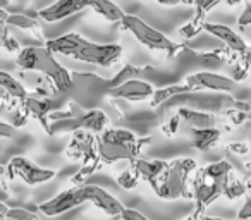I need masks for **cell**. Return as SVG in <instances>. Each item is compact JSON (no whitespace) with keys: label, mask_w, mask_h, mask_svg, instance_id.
<instances>
[{"label":"cell","mask_w":251,"mask_h":220,"mask_svg":"<svg viewBox=\"0 0 251 220\" xmlns=\"http://www.w3.org/2000/svg\"><path fill=\"white\" fill-rule=\"evenodd\" d=\"M45 47L52 53H62V55H69L71 59H76L79 62L95 64V66L100 67L114 66L122 55L121 45L93 43L90 40L83 38L81 35H77V33H69V35L50 40V42L45 43Z\"/></svg>","instance_id":"1"},{"label":"cell","mask_w":251,"mask_h":220,"mask_svg":"<svg viewBox=\"0 0 251 220\" xmlns=\"http://www.w3.org/2000/svg\"><path fill=\"white\" fill-rule=\"evenodd\" d=\"M16 64L23 71H35V73H40L42 76H45V79H49L55 86L57 91L66 93V91L73 90V76H71V73L57 62L53 53L47 47H26L18 53Z\"/></svg>","instance_id":"2"},{"label":"cell","mask_w":251,"mask_h":220,"mask_svg":"<svg viewBox=\"0 0 251 220\" xmlns=\"http://www.w3.org/2000/svg\"><path fill=\"white\" fill-rule=\"evenodd\" d=\"M193 171H196V162L193 158H176L169 162L160 177L151 184V189L162 199H195L188 179Z\"/></svg>","instance_id":"3"},{"label":"cell","mask_w":251,"mask_h":220,"mask_svg":"<svg viewBox=\"0 0 251 220\" xmlns=\"http://www.w3.org/2000/svg\"><path fill=\"white\" fill-rule=\"evenodd\" d=\"M122 29L126 31H131L134 35V38L140 43H143L145 47H148L150 50H155V52H165L169 59L176 57V53L181 52L184 49L182 43L172 42L171 38L164 35V33L157 31L155 28H151L150 24L143 21L141 18H136V16H129L126 14L124 19L121 21Z\"/></svg>","instance_id":"4"},{"label":"cell","mask_w":251,"mask_h":220,"mask_svg":"<svg viewBox=\"0 0 251 220\" xmlns=\"http://www.w3.org/2000/svg\"><path fill=\"white\" fill-rule=\"evenodd\" d=\"M73 76V101L79 105L83 110H97L101 97L110 95V79L88 73H71Z\"/></svg>","instance_id":"5"},{"label":"cell","mask_w":251,"mask_h":220,"mask_svg":"<svg viewBox=\"0 0 251 220\" xmlns=\"http://www.w3.org/2000/svg\"><path fill=\"white\" fill-rule=\"evenodd\" d=\"M237 101L232 97L227 95H201L195 93H184L179 97L172 98L171 101L164 105L165 108H172L176 105H179V108H191V110H198V112H206V114H226L229 110H237Z\"/></svg>","instance_id":"6"},{"label":"cell","mask_w":251,"mask_h":220,"mask_svg":"<svg viewBox=\"0 0 251 220\" xmlns=\"http://www.w3.org/2000/svg\"><path fill=\"white\" fill-rule=\"evenodd\" d=\"M150 143V138H140L136 145H122L115 143V141H108L103 138H97V147H98V155H100L103 164H114L119 160H129L134 162L138 160V155L141 153L143 147Z\"/></svg>","instance_id":"7"},{"label":"cell","mask_w":251,"mask_h":220,"mask_svg":"<svg viewBox=\"0 0 251 220\" xmlns=\"http://www.w3.org/2000/svg\"><path fill=\"white\" fill-rule=\"evenodd\" d=\"M5 171H7L11 179L21 177L23 181L29 186L43 184V182H49L50 179L55 177V171L38 167L35 162L28 160V158H25V157H14L9 162Z\"/></svg>","instance_id":"8"},{"label":"cell","mask_w":251,"mask_h":220,"mask_svg":"<svg viewBox=\"0 0 251 220\" xmlns=\"http://www.w3.org/2000/svg\"><path fill=\"white\" fill-rule=\"evenodd\" d=\"M83 203H88L86 186L84 184L66 189V191L59 193L55 198L42 203V205H40V212H42L43 215L53 217V215H60V213L67 212V210L76 208V206L83 205Z\"/></svg>","instance_id":"9"},{"label":"cell","mask_w":251,"mask_h":220,"mask_svg":"<svg viewBox=\"0 0 251 220\" xmlns=\"http://www.w3.org/2000/svg\"><path fill=\"white\" fill-rule=\"evenodd\" d=\"M97 138L90 131L79 129L73 134V140H71L69 147L66 150L67 158L71 160H77L81 158L83 165H88L95 160H100V155H98V147H97Z\"/></svg>","instance_id":"10"},{"label":"cell","mask_w":251,"mask_h":220,"mask_svg":"<svg viewBox=\"0 0 251 220\" xmlns=\"http://www.w3.org/2000/svg\"><path fill=\"white\" fill-rule=\"evenodd\" d=\"M191 91L198 93L201 90H210V91H219V93H227V91H232L236 83L234 79L227 76H220V74L213 73H196L191 76L186 77V83Z\"/></svg>","instance_id":"11"},{"label":"cell","mask_w":251,"mask_h":220,"mask_svg":"<svg viewBox=\"0 0 251 220\" xmlns=\"http://www.w3.org/2000/svg\"><path fill=\"white\" fill-rule=\"evenodd\" d=\"M219 5V0H213V2H205V0H200V2H195L193 7H195V14H193V19L184 24L181 29H179V35H181L182 40H191L195 36H198L200 33L205 29V18L213 7Z\"/></svg>","instance_id":"12"},{"label":"cell","mask_w":251,"mask_h":220,"mask_svg":"<svg viewBox=\"0 0 251 220\" xmlns=\"http://www.w3.org/2000/svg\"><path fill=\"white\" fill-rule=\"evenodd\" d=\"M155 91L150 83L143 79H133L121 84L119 88H114L110 91V97L117 100H129V101H143L148 97H153Z\"/></svg>","instance_id":"13"},{"label":"cell","mask_w":251,"mask_h":220,"mask_svg":"<svg viewBox=\"0 0 251 220\" xmlns=\"http://www.w3.org/2000/svg\"><path fill=\"white\" fill-rule=\"evenodd\" d=\"M88 7V0H59L55 4L49 5V7L42 9L38 12V18H42L43 21H60V19L67 18V16H73L76 12L83 11Z\"/></svg>","instance_id":"14"},{"label":"cell","mask_w":251,"mask_h":220,"mask_svg":"<svg viewBox=\"0 0 251 220\" xmlns=\"http://www.w3.org/2000/svg\"><path fill=\"white\" fill-rule=\"evenodd\" d=\"M86 186V195H88V203H93L97 208H100L101 212H105L107 215H122L124 212V206L119 201L117 198L107 193L105 189L98 188V186L93 184H84Z\"/></svg>","instance_id":"15"},{"label":"cell","mask_w":251,"mask_h":220,"mask_svg":"<svg viewBox=\"0 0 251 220\" xmlns=\"http://www.w3.org/2000/svg\"><path fill=\"white\" fill-rule=\"evenodd\" d=\"M205 31H208L210 35L217 36V38H219L220 42H224V45H226L229 50H232L234 53H239V55H243V53H246L248 50H250V49H248V45H246V42H244V40L241 38V36L237 35L232 28H229V26H226V24L206 23Z\"/></svg>","instance_id":"16"},{"label":"cell","mask_w":251,"mask_h":220,"mask_svg":"<svg viewBox=\"0 0 251 220\" xmlns=\"http://www.w3.org/2000/svg\"><path fill=\"white\" fill-rule=\"evenodd\" d=\"M25 105L28 107V112L33 119H36L42 127L45 129V133H50V121L49 116L52 114V100L50 98H42V97H35V95H29L28 100L25 101Z\"/></svg>","instance_id":"17"},{"label":"cell","mask_w":251,"mask_h":220,"mask_svg":"<svg viewBox=\"0 0 251 220\" xmlns=\"http://www.w3.org/2000/svg\"><path fill=\"white\" fill-rule=\"evenodd\" d=\"M177 116H181V119L191 129H210V127H213V124H217L215 114L198 112V110H191V108H179Z\"/></svg>","instance_id":"18"},{"label":"cell","mask_w":251,"mask_h":220,"mask_svg":"<svg viewBox=\"0 0 251 220\" xmlns=\"http://www.w3.org/2000/svg\"><path fill=\"white\" fill-rule=\"evenodd\" d=\"M131 164L136 167L140 177L145 179V181L151 186L162 175V172L165 171L169 162H165V160H151L150 162V160H141V158H138V160L131 162Z\"/></svg>","instance_id":"19"},{"label":"cell","mask_w":251,"mask_h":220,"mask_svg":"<svg viewBox=\"0 0 251 220\" xmlns=\"http://www.w3.org/2000/svg\"><path fill=\"white\" fill-rule=\"evenodd\" d=\"M191 138L193 148L198 151H205L219 143L220 131L215 129V127H210V129H191Z\"/></svg>","instance_id":"20"},{"label":"cell","mask_w":251,"mask_h":220,"mask_svg":"<svg viewBox=\"0 0 251 220\" xmlns=\"http://www.w3.org/2000/svg\"><path fill=\"white\" fill-rule=\"evenodd\" d=\"M184 93H191V88H189L188 84H169V86L155 91V95L150 100V107L157 108V107H160V105H165L167 101H171L172 98L179 97V95H184Z\"/></svg>","instance_id":"21"},{"label":"cell","mask_w":251,"mask_h":220,"mask_svg":"<svg viewBox=\"0 0 251 220\" xmlns=\"http://www.w3.org/2000/svg\"><path fill=\"white\" fill-rule=\"evenodd\" d=\"M107 124H108V117L101 112L100 108L97 110H90L81 117V129L90 131L95 134H103L107 131Z\"/></svg>","instance_id":"22"},{"label":"cell","mask_w":251,"mask_h":220,"mask_svg":"<svg viewBox=\"0 0 251 220\" xmlns=\"http://www.w3.org/2000/svg\"><path fill=\"white\" fill-rule=\"evenodd\" d=\"M0 86H2V91H5L9 97L18 100L19 103L26 101L29 97V93L26 91V88L23 86V83H19L18 79H14L11 74L4 73V71L0 73Z\"/></svg>","instance_id":"23"},{"label":"cell","mask_w":251,"mask_h":220,"mask_svg":"<svg viewBox=\"0 0 251 220\" xmlns=\"http://www.w3.org/2000/svg\"><path fill=\"white\" fill-rule=\"evenodd\" d=\"M88 7L95 9L97 14H100L101 18L107 19V21H110V23H115V21L121 23L126 16L117 5L108 2V0H88Z\"/></svg>","instance_id":"24"},{"label":"cell","mask_w":251,"mask_h":220,"mask_svg":"<svg viewBox=\"0 0 251 220\" xmlns=\"http://www.w3.org/2000/svg\"><path fill=\"white\" fill-rule=\"evenodd\" d=\"M5 24H7L9 28H19V29H25V31H31L36 38L43 42V36H42V31H40L38 21H36L35 18H31V16H28V14H9Z\"/></svg>","instance_id":"25"},{"label":"cell","mask_w":251,"mask_h":220,"mask_svg":"<svg viewBox=\"0 0 251 220\" xmlns=\"http://www.w3.org/2000/svg\"><path fill=\"white\" fill-rule=\"evenodd\" d=\"M151 69H153V67H150V66L136 67V66H133V64H124V67H122V69L110 79V91L114 90V88H119L121 84L127 83V81L136 79V77L141 76V74H147L148 71H151Z\"/></svg>","instance_id":"26"},{"label":"cell","mask_w":251,"mask_h":220,"mask_svg":"<svg viewBox=\"0 0 251 220\" xmlns=\"http://www.w3.org/2000/svg\"><path fill=\"white\" fill-rule=\"evenodd\" d=\"M200 171H201L205 179L215 181V179H224V177H227V175H230L234 172V169L227 160H220V162H215V164L206 165V167L200 169Z\"/></svg>","instance_id":"27"},{"label":"cell","mask_w":251,"mask_h":220,"mask_svg":"<svg viewBox=\"0 0 251 220\" xmlns=\"http://www.w3.org/2000/svg\"><path fill=\"white\" fill-rule=\"evenodd\" d=\"M248 191V186H246V181H243V179H239L236 174H230L229 181H227V186H226V193H224V196H227L229 199H239L243 198L244 195H246Z\"/></svg>","instance_id":"28"},{"label":"cell","mask_w":251,"mask_h":220,"mask_svg":"<svg viewBox=\"0 0 251 220\" xmlns=\"http://www.w3.org/2000/svg\"><path fill=\"white\" fill-rule=\"evenodd\" d=\"M100 138L108 141H115V143H122V145H136L140 138L134 136L131 131H126V129H107L103 134H100Z\"/></svg>","instance_id":"29"},{"label":"cell","mask_w":251,"mask_h":220,"mask_svg":"<svg viewBox=\"0 0 251 220\" xmlns=\"http://www.w3.org/2000/svg\"><path fill=\"white\" fill-rule=\"evenodd\" d=\"M81 129V117L79 119H66L59 121V122L50 124V133L49 136H55V134H66V133H76Z\"/></svg>","instance_id":"30"},{"label":"cell","mask_w":251,"mask_h":220,"mask_svg":"<svg viewBox=\"0 0 251 220\" xmlns=\"http://www.w3.org/2000/svg\"><path fill=\"white\" fill-rule=\"evenodd\" d=\"M140 174H138L136 167L131 164V167L127 171L121 172L117 175V184L121 186L122 189H134L138 186V181H140Z\"/></svg>","instance_id":"31"},{"label":"cell","mask_w":251,"mask_h":220,"mask_svg":"<svg viewBox=\"0 0 251 220\" xmlns=\"http://www.w3.org/2000/svg\"><path fill=\"white\" fill-rule=\"evenodd\" d=\"M101 158L100 160H95V162H91V164H88V165H83V167L79 169V171L76 172V174L73 175V179H71V182H73L74 186H83V181H86L90 175H93L97 171H100L101 169Z\"/></svg>","instance_id":"32"},{"label":"cell","mask_w":251,"mask_h":220,"mask_svg":"<svg viewBox=\"0 0 251 220\" xmlns=\"http://www.w3.org/2000/svg\"><path fill=\"white\" fill-rule=\"evenodd\" d=\"M0 47L5 49L7 52L12 53H19V43L14 36L9 35V26L7 24H0Z\"/></svg>","instance_id":"33"},{"label":"cell","mask_w":251,"mask_h":220,"mask_svg":"<svg viewBox=\"0 0 251 220\" xmlns=\"http://www.w3.org/2000/svg\"><path fill=\"white\" fill-rule=\"evenodd\" d=\"M7 219L11 220H40L38 213L31 212L28 208H9Z\"/></svg>","instance_id":"34"},{"label":"cell","mask_w":251,"mask_h":220,"mask_svg":"<svg viewBox=\"0 0 251 220\" xmlns=\"http://www.w3.org/2000/svg\"><path fill=\"white\" fill-rule=\"evenodd\" d=\"M29 117H31V116H29V112H28V107H26L25 101H23V103L18 107V110L14 112V116H12V126H14V127H23Z\"/></svg>","instance_id":"35"},{"label":"cell","mask_w":251,"mask_h":220,"mask_svg":"<svg viewBox=\"0 0 251 220\" xmlns=\"http://www.w3.org/2000/svg\"><path fill=\"white\" fill-rule=\"evenodd\" d=\"M181 122H182L181 116H174L167 124H165L164 127H162V133H164L165 136H169V138L176 136V133L179 131V126H181Z\"/></svg>","instance_id":"36"},{"label":"cell","mask_w":251,"mask_h":220,"mask_svg":"<svg viewBox=\"0 0 251 220\" xmlns=\"http://www.w3.org/2000/svg\"><path fill=\"white\" fill-rule=\"evenodd\" d=\"M248 73H250V67L246 66V62H244L243 59L239 60V62L234 64V69H232V79L234 81H243L244 77L248 76Z\"/></svg>","instance_id":"37"},{"label":"cell","mask_w":251,"mask_h":220,"mask_svg":"<svg viewBox=\"0 0 251 220\" xmlns=\"http://www.w3.org/2000/svg\"><path fill=\"white\" fill-rule=\"evenodd\" d=\"M121 220H150L148 217H145L141 212L138 210H133V208H126L121 215Z\"/></svg>","instance_id":"38"},{"label":"cell","mask_w":251,"mask_h":220,"mask_svg":"<svg viewBox=\"0 0 251 220\" xmlns=\"http://www.w3.org/2000/svg\"><path fill=\"white\" fill-rule=\"evenodd\" d=\"M237 219L239 220H250L251 219V196H248L244 199L243 206H241L239 213H237Z\"/></svg>","instance_id":"39"},{"label":"cell","mask_w":251,"mask_h":220,"mask_svg":"<svg viewBox=\"0 0 251 220\" xmlns=\"http://www.w3.org/2000/svg\"><path fill=\"white\" fill-rule=\"evenodd\" d=\"M205 206H201V205H196L195 203V208H193V212L189 213L188 217H186L184 220H205Z\"/></svg>","instance_id":"40"},{"label":"cell","mask_w":251,"mask_h":220,"mask_svg":"<svg viewBox=\"0 0 251 220\" xmlns=\"http://www.w3.org/2000/svg\"><path fill=\"white\" fill-rule=\"evenodd\" d=\"M239 26H251V4L244 5V11L241 12L239 19H237Z\"/></svg>","instance_id":"41"},{"label":"cell","mask_w":251,"mask_h":220,"mask_svg":"<svg viewBox=\"0 0 251 220\" xmlns=\"http://www.w3.org/2000/svg\"><path fill=\"white\" fill-rule=\"evenodd\" d=\"M227 151H232L236 155H244L248 153V145L246 143H230L227 147Z\"/></svg>","instance_id":"42"},{"label":"cell","mask_w":251,"mask_h":220,"mask_svg":"<svg viewBox=\"0 0 251 220\" xmlns=\"http://www.w3.org/2000/svg\"><path fill=\"white\" fill-rule=\"evenodd\" d=\"M14 133H16L14 126H11V124H7V122H0V136L2 138H11V136H14Z\"/></svg>","instance_id":"43"},{"label":"cell","mask_w":251,"mask_h":220,"mask_svg":"<svg viewBox=\"0 0 251 220\" xmlns=\"http://www.w3.org/2000/svg\"><path fill=\"white\" fill-rule=\"evenodd\" d=\"M241 59H243L244 62H246V66L251 69V50H248L246 53H243V55H241Z\"/></svg>","instance_id":"44"},{"label":"cell","mask_w":251,"mask_h":220,"mask_svg":"<svg viewBox=\"0 0 251 220\" xmlns=\"http://www.w3.org/2000/svg\"><path fill=\"white\" fill-rule=\"evenodd\" d=\"M7 212H9L7 205L2 201V203H0V217H2V219H7Z\"/></svg>","instance_id":"45"},{"label":"cell","mask_w":251,"mask_h":220,"mask_svg":"<svg viewBox=\"0 0 251 220\" xmlns=\"http://www.w3.org/2000/svg\"><path fill=\"white\" fill-rule=\"evenodd\" d=\"M205 220H226V219H219V217H205Z\"/></svg>","instance_id":"46"},{"label":"cell","mask_w":251,"mask_h":220,"mask_svg":"<svg viewBox=\"0 0 251 220\" xmlns=\"http://www.w3.org/2000/svg\"><path fill=\"white\" fill-rule=\"evenodd\" d=\"M246 186H248V189H251V175L246 179Z\"/></svg>","instance_id":"47"},{"label":"cell","mask_w":251,"mask_h":220,"mask_svg":"<svg viewBox=\"0 0 251 220\" xmlns=\"http://www.w3.org/2000/svg\"><path fill=\"white\" fill-rule=\"evenodd\" d=\"M248 121H251V112H250V114H248Z\"/></svg>","instance_id":"48"}]
</instances>
